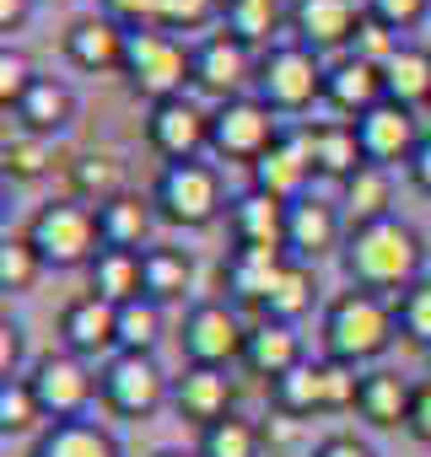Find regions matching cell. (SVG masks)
I'll use <instances>...</instances> for the list:
<instances>
[{
  "mask_svg": "<svg viewBox=\"0 0 431 457\" xmlns=\"http://www.w3.org/2000/svg\"><path fill=\"white\" fill-rule=\"evenodd\" d=\"M340 264H345V280L361 286V291H377V296H399L404 286H415L426 275V243L410 220L388 215V220H372V226H351L345 232V248H340Z\"/></svg>",
  "mask_w": 431,
  "mask_h": 457,
  "instance_id": "obj_1",
  "label": "cell"
},
{
  "mask_svg": "<svg viewBox=\"0 0 431 457\" xmlns=\"http://www.w3.org/2000/svg\"><path fill=\"white\" fill-rule=\"evenodd\" d=\"M399 323H393V302L377 296V291H340L329 307H324V355L329 361H345V366H372L377 355H388Z\"/></svg>",
  "mask_w": 431,
  "mask_h": 457,
  "instance_id": "obj_2",
  "label": "cell"
},
{
  "mask_svg": "<svg viewBox=\"0 0 431 457\" xmlns=\"http://www.w3.org/2000/svg\"><path fill=\"white\" fill-rule=\"evenodd\" d=\"M22 237L38 248L44 270H92V259L103 253L97 210H92V204H81V199H71V194H65V199L38 204Z\"/></svg>",
  "mask_w": 431,
  "mask_h": 457,
  "instance_id": "obj_3",
  "label": "cell"
},
{
  "mask_svg": "<svg viewBox=\"0 0 431 457\" xmlns=\"http://www.w3.org/2000/svg\"><path fill=\"white\" fill-rule=\"evenodd\" d=\"M119 76L146 103L183 97V92H194V49L167 28H140V33H130V54H124Z\"/></svg>",
  "mask_w": 431,
  "mask_h": 457,
  "instance_id": "obj_4",
  "label": "cell"
},
{
  "mask_svg": "<svg viewBox=\"0 0 431 457\" xmlns=\"http://www.w3.org/2000/svg\"><path fill=\"white\" fill-rule=\"evenodd\" d=\"M151 199H156V215L167 226H178V232H205V226L216 215H227V204H232L222 194V172H216L210 162H173V167H162Z\"/></svg>",
  "mask_w": 431,
  "mask_h": 457,
  "instance_id": "obj_5",
  "label": "cell"
},
{
  "mask_svg": "<svg viewBox=\"0 0 431 457\" xmlns=\"http://www.w3.org/2000/svg\"><path fill=\"white\" fill-rule=\"evenodd\" d=\"M324 54H313L308 44L297 38H281L275 49L259 54V76H254V92L275 108V113H308L313 103H324Z\"/></svg>",
  "mask_w": 431,
  "mask_h": 457,
  "instance_id": "obj_6",
  "label": "cell"
},
{
  "mask_svg": "<svg viewBox=\"0 0 431 457\" xmlns=\"http://www.w3.org/2000/svg\"><path fill=\"white\" fill-rule=\"evenodd\" d=\"M97 382H103V393H97L103 409L119 414V420H151L162 403H173V377L162 371L156 355L119 350V355H108L97 366Z\"/></svg>",
  "mask_w": 431,
  "mask_h": 457,
  "instance_id": "obj_7",
  "label": "cell"
},
{
  "mask_svg": "<svg viewBox=\"0 0 431 457\" xmlns=\"http://www.w3.org/2000/svg\"><path fill=\"white\" fill-rule=\"evenodd\" d=\"M281 113L259 97V92H243L232 103H216L210 108V151L222 162H243L254 167L275 140H281Z\"/></svg>",
  "mask_w": 431,
  "mask_h": 457,
  "instance_id": "obj_8",
  "label": "cell"
},
{
  "mask_svg": "<svg viewBox=\"0 0 431 457\" xmlns=\"http://www.w3.org/2000/svg\"><path fill=\"white\" fill-rule=\"evenodd\" d=\"M28 387H33V398H38V409H44L49 425H60V420H87L92 398L103 393L97 366L81 361V355H71V350L38 355L33 371H28Z\"/></svg>",
  "mask_w": 431,
  "mask_h": 457,
  "instance_id": "obj_9",
  "label": "cell"
},
{
  "mask_svg": "<svg viewBox=\"0 0 431 457\" xmlns=\"http://www.w3.org/2000/svg\"><path fill=\"white\" fill-rule=\"evenodd\" d=\"M178 345H183L189 366H227L232 371V361H243L249 323L227 302H194L178 323Z\"/></svg>",
  "mask_w": 431,
  "mask_h": 457,
  "instance_id": "obj_10",
  "label": "cell"
},
{
  "mask_svg": "<svg viewBox=\"0 0 431 457\" xmlns=\"http://www.w3.org/2000/svg\"><path fill=\"white\" fill-rule=\"evenodd\" d=\"M254 76H259V54L232 33H210L194 44V92L210 97V108L254 92Z\"/></svg>",
  "mask_w": 431,
  "mask_h": 457,
  "instance_id": "obj_11",
  "label": "cell"
},
{
  "mask_svg": "<svg viewBox=\"0 0 431 457\" xmlns=\"http://www.w3.org/2000/svg\"><path fill=\"white\" fill-rule=\"evenodd\" d=\"M146 145L173 167V162H199L210 151V108L199 97H167L146 108Z\"/></svg>",
  "mask_w": 431,
  "mask_h": 457,
  "instance_id": "obj_12",
  "label": "cell"
},
{
  "mask_svg": "<svg viewBox=\"0 0 431 457\" xmlns=\"http://www.w3.org/2000/svg\"><path fill=\"white\" fill-rule=\"evenodd\" d=\"M345 210L340 199H324V194H302L286 204V253L297 264H324L329 253L345 248Z\"/></svg>",
  "mask_w": 431,
  "mask_h": 457,
  "instance_id": "obj_13",
  "label": "cell"
},
{
  "mask_svg": "<svg viewBox=\"0 0 431 457\" xmlns=\"http://www.w3.org/2000/svg\"><path fill=\"white\" fill-rule=\"evenodd\" d=\"M367 6L361 0H292L286 6V28L297 44H308L313 54H351L356 28H361Z\"/></svg>",
  "mask_w": 431,
  "mask_h": 457,
  "instance_id": "obj_14",
  "label": "cell"
},
{
  "mask_svg": "<svg viewBox=\"0 0 431 457\" xmlns=\"http://www.w3.org/2000/svg\"><path fill=\"white\" fill-rule=\"evenodd\" d=\"M313 156H308V135L302 129H286L254 167H249V188H259V194H270V199H281V204H292V199H302V194H313Z\"/></svg>",
  "mask_w": 431,
  "mask_h": 457,
  "instance_id": "obj_15",
  "label": "cell"
},
{
  "mask_svg": "<svg viewBox=\"0 0 431 457\" xmlns=\"http://www.w3.org/2000/svg\"><path fill=\"white\" fill-rule=\"evenodd\" d=\"M60 350H71V355H81L92 366L119 355V307L92 296V291L65 302V312H60Z\"/></svg>",
  "mask_w": 431,
  "mask_h": 457,
  "instance_id": "obj_16",
  "label": "cell"
},
{
  "mask_svg": "<svg viewBox=\"0 0 431 457\" xmlns=\"http://www.w3.org/2000/svg\"><path fill=\"white\" fill-rule=\"evenodd\" d=\"M356 135H361V151L372 167H410V156L420 151V119L415 108H399V103H377L367 119H356Z\"/></svg>",
  "mask_w": 431,
  "mask_h": 457,
  "instance_id": "obj_17",
  "label": "cell"
},
{
  "mask_svg": "<svg viewBox=\"0 0 431 457\" xmlns=\"http://www.w3.org/2000/svg\"><path fill=\"white\" fill-rule=\"evenodd\" d=\"M232 403H238V382L227 366H183L173 377V409H178V420H189L199 430L238 414Z\"/></svg>",
  "mask_w": 431,
  "mask_h": 457,
  "instance_id": "obj_18",
  "label": "cell"
},
{
  "mask_svg": "<svg viewBox=\"0 0 431 457\" xmlns=\"http://www.w3.org/2000/svg\"><path fill=\"white\" fill-rule=\"evenodd\" d=\"M124 54H130V28H119L114 17L103 12H87L65 28V60L87 76H108V71H124Z\"/></svg>",
  "mask_w": 431,
  "mask_h": 457,
  "instance_id": "obj_19",
  "label": "cell"
},
{
  "mask_svg": "<svg viewBox=\"0 0 431 457\" xmlns=\"http://www.w3.org/2000/svg\"><path fill=\"white\" fill-rule=\"evenodd\" d=\"M324 103L340 113V119H367L377 103H388V76L383 65L372 60H356V54H340L329 60V76H324Z\"/></svg>",
  "mask_w": 431,
  "mask_h": 457,
  "instance_id": "obj_20",
  "label": "cell"
},
{
  "mask_svg": "<svg viewBox=\"0 0 431 457\" xmlns=\"http://www.w3.org/2000/svg\"><path fill=\"white\" fill-rule=\"evenodd\" d=\"M302 361H308V350H302V334L292 323H270V318L249 323V345H243V361H238L249 377H265V387H270L286 371H297Z\"/></svg>",
  "mask_w": 431,
  "mask_h": 457,
  "instance_id": "obj_21",
  "label": "cell"
},
{
  "mask_svg": "<svg viewBox=\"0 0 431 457\" xmlns=\"http://www.w3.org/2000/svg\"><path fill=\"white\" fill-rule=\"evenodd\" d=\"M156 199L140 194V188H124L119 199H108L97 210V232H103V248H124V253H146L151 248V232H156Z\"/></svg>",
  "mask_w": 431,
  "mask_h": 457,
  "instance_id": "obj_22",
  "label": "cell"
},
{
  "mask_svg": "<svg viewBox=\"0 0 431 457\" xmlns=\"http://www.w3.org/2000/svg\"><path fill=\"white\" fill-rule=\"evenodd\" d=\"M410 403H415V382L388 371V366H367L361 371V393H356V414L372 430H404L410 425Z\"/></svg>",
  "mask_w": 431,
  "mask_h": 457,
  "instance_id": "obj_23",
  "label": "cell"
},
{
  "mask_svg": "<svg viewBox=\"0 0 431 457\" xmlns=\"http://www.w3.org/2000/svg\"><path fill=\"white\" fill-rule=\"evenodd\" d=\"M227 232L232 248H286V204L259 188H243L227 204Z\"/></svg>",
  "mask_w": 431,
  "mask_h": 457,
  "instance_id": "obj_24",
  "label": "cell"
},
{
  "mask_svg": "<svg viewBox=\"0 0 431 457\" xmlns=\"http://www.w3.org/2000/svg\"><path fill=\"white\" fill-rule=\"evenodd\" d=\"M308 156H313V172L324 183H345L351 172L367 167V151H361V135L351 119H324V124H308Z\"/></svg>",
  "mask_w": 431,
  "mask_h": 457,
  "instance_id": "obj_25",
  "label": "cell"
},
{
  "mask_svg": "<svg viewBox=\"0 0 431 457\" xmlns=\"http://www.w3.org/2000/svg\"><path fill=\"white\" fill-rule=\"evenodd\" d=\"M286 264H292L286 248H232L227 264H222V286L232 291V302H243V307L259 312L265 296H270V286L281 280Z\"/></svg>",
  "mask_w": 431,
  "mask_h": 457,
  "instance_id": "obj_26",
  "label": "cell"
},
{
  "mask_svg": "<svg viewBox=\"0 0 431 457\" xmlns=\"http://www.w3.org/2000/svg\"><path fill=\"white\" fill-rule=\"evenodd\" d=\"M17 124H22V135H38V140L65 135V129L76 124V92H71L65 81H55V76H38L33 92H28L22 108H17Z\"/></svg>",
  "mask_w": 431,
  "mask_h": 457,
  "instance_id": "obj_27",
  "label": "cell"
},
{
  "mask_svg": "<svg viewBox=\"0 0 431 457\" xmlns=\"http://www.w3.org/2000/svg\"><path fill=\"white\" fill-rule=\"evenodd\" d=\"M28 457H124L119 436L97 420H60L49 430H38Z\"/></svg>",
  "mask_w": 431,
  "mask_h": 457,
  "instance_id": "obj_28",
  "label": "cell"
},
{
  "mask_svg": "<svg viewBox=\"0 0 431 457\" xmlns=\"http://www.w3.org/2000/svg\"><path fill=\"white\" fill-rule=\"evenodd\" d=\"M340 210H345V226H372V220H388L393 215V172L388 167H361L340 183Z\"/></svg>",
  "mask_w": 431,
  "mask_h": 457,
  "instance_id": "obj_29",
  "label": "cell"
},
{
  "mask_svg": "<svg viewBox=\"0 0 431 457\" xmlns=\"http://www.w3.org/2000/svg\"><path fill=\"white\" fill-rule=\"evenodd\" d=\"M281 22H286L281 0H227L222 6V33H232L238 44H249L259 54L281 44Z\"/></svg>",
  "mask_w": 431,
  "mask_h": 457,
  "instance_id": "obj_30",
  "label": "cell"
},
{
  "mask_svg": "<svg viewBox=\"0 0 431 457\" xmlns=\"http://www.w3.org/2000/svg\"><path fill=\"white\" fill-rule=\"evenodd\" d=\"M140 270H146V296L156 307L183 302L194 286V259H189V248H173V243H151L140 253Z\"/></svg>",
  "mask_w": 431,
  "mask_h": 457,
  "instance_id": "obj_31",
  "label": "cell"
},
{
  "mask_svg": "<svg viewBox=\"0 0 431 457\" xmlns=\"http://www.w3.org/2000/svg\"><path fill=\"white\" fill-rule=\"evenodd\" d=\"M130 183H124V162L114 156V151H81L76 162H71V199H81V204H92V210H103L108 199H119Z\"/></svg>",
  "mask_w": 431,
  "mask_h": 457,
  "instance_id": "obj_32",
  "label": "cell"
},
{
  "mask_svg": "<svg viewBox=\"0 0 431 457\" xmlns=\"http://www.w3.org/2000/svg\"><path fill=\"white\" fill-rule=\"evenodd\" d=\"M87 286H92V296H103V302H114V307H124V302L146 296V270H140V253L103 248V253L92 259V270H87Z\"/></svg>",
  "mask_w": 431,
  "mask_h": 457,
  "instance_id": "obj_33",
  "label": "cell"
},
{
  "mask_svg": "<svg viewBox=\"0 0 431 457\" xmlns=\"http://www.w3.org/2000/svg\"><path fill=\"white\" fill-rule=\"evenodd\" d=\"M318 307V280H313V264H286L281 270V280L270 286V296H265V307H259V318H270V323H302L308 312Z\"/></svg>",
  "mask_w": 431,
  "mask_h": 457,
  "instance_id": "obj_34",
  "label": "cell"
},
{
  "mask_svg": "<svg viewBox=\"0 0 431 457\" xmlns=\"http://www.w3.org/2000/svg\"><path fill=\"white\" fill-rule=\"evenodd\" d=\"M270 403H275V414H292V420L324 414V409H329V387H324V361H302L297 371H286L281 382H270Z\"/></svg>",
  "mask_w": 431,
  "mask_h": 457,
  "instance_id": "obj_35",
  "label": "cell"
},
{
  "mask_svg": "<svg viewBox=\"0 0 431 457\" xmlns=\"http://www.w3.org/2000/svg\"><path fill=\"white\" fill-rule=\"evenodd\" d=\"M388 103L399 108H431V49L426 44H404L388 65Z\"/></svg>",
  "mask_w": 431,
  "mask_h": 457,
  "instance_id": "obj_36",
  "label": "cell"
},
{
  "mask_svg": "<svg viewBox=\"0 0 431 457\" xmlns=\"http://www.w3.org/2000/svg\"><path fill=\"white\" fill-rule=\"evenodd\" d=\"M199 457H259L265 452V430L243 414H227V420H216L199 430Z\"/></svg>",
  "mask_w": 431,
  "mask_h": 457,
  "instance_id": "obj_37",
  "label": "cell"
},
{
  "mask_svg": "<svg viewBox=\"0 0 431 457\" xmlns=\"http://www.w3.org/2000/svg\"><path fill=\"white\" fill-rule=\"evenodd\" d=\"M162 307L151 302V296H135V302H124L119 307V350H130V355H156V339H162Z\"/></svg>",
  "mask_w": 431,
  "mask_h": 457,
  "instance_id": "obj_38",
  "label": "cell"
},
{
  "mask_svg": "<svg viewBox=\"0 0 431 457\" xmlns=\"http://www.w3.org/2000/svg\"><path fill=\"white\" fill-rule=\"evenodd\" d=\"M393 323H399V334L410 345L431 350V275H420L415 286H404L393 296Z\"/></svg>",
  "mask_w": 431,
  "mask_h": 457,
  "instance_id": "obj_39",
  "label": "cell"
},
{
  "mask_svg": "<svg viewBox=\"0 0 431 457\" xmlns=\"http://www.w3.org/2000/svg\"><path fill=\"white\" fill-rule=\"evenodd\" d=\"M38 280H44V259H38V248L28 237H6V243H0V291L22 296Z\"/></svg>",
  "mask_w": 431,
  "mask_h": 457,
  "instance_id": "obj_40",
  "label": "cell"
},
{
  "mask_svg": "<svg viewBox=\"0 0 431 457\" xmlns=\"http://www.w3.org/2000/svg\"><path fill=\"white\" fill-rule=\"evenodd\" d=\"M38 420H44V409H38L28 377L0 382V430H6V436H28V430H38Z\"/></svg>",
  "mask_w": 431,
  "mask_h": 457,
  "instance_id": "obj_41",
  "label": "cell"
},
{
  "mask_svg": "<svg viewBox=\"0 0 431 457\" xmlns=\"http://www.w3.org/2000/svg\"><path fill=\"white\" fill-rule=\"evenodd\" d=\"M0 167H6L12 183L44 178V172H49V140H38V135H12L6 151H0Z\"/></svg>",
  "mask_w": 431,
  "mask_h": 457,
  "instance_id": "obj_42",
  "label": "cell"
},
{
  "mask_svg": "<svg viewBox=\"0 0 431 457\" xmlns=\"http://www.w3.org/2000/svg\"><path fill=\"white\" fill-rule=\"evenodd\" d=\"M33 81H38V71H33V60L22 54V49H0V108L6 113H17L22 108V97L33 92Z\"/></svg>",
  "mask_w": 431,
  "mask_h": 457,
  "instance_id": "obj_43",
  "label": "cell"
},
{
  "mask_svg": "<svg viewBox=\"0 0 431 457\" xmlns=\"http://www.w3.org/2000/svg\"><path fill=\"white\" fill-rule=\"evenodd\" d=\"M227 0H162V28L167 33H199L210 22H222Z\"/></svg>",
  "mask_w": 431,
  "mask_h": 457,
  "instance_id": "obj_44",
  "label": "cell"
},
{
  "mask_svg": "<svg viewBox=\"0 0 431 457\" xmlns=\"http://www.w3.org/2000/svg\"><path fill=\"white\" fill-rule=\"evenodd\" d=\"M404 49V38L393 33V28H383L377 17H361V28H356V44H351V54L356 60H372V65H388L393 54Z\"/></svg>",
  "mask_w": 431,
  "mask_h": 457,
  "instance_id": "obj_45",
  "label": "cell"
},
{
  "mask_svg": "<svg viewBox=\"0 0 431 457\" xmlns=\"http://www.w3.org/2000/svg\"><path fill=\"white\" fill-rule=\"evenodd\" d=\"M367 17H377L383 28H393L404 38L410 28H420L431 17V0H367Z\"/></svg>",
  "mask_w": 431,
  "mask_h": 457,
  "instance_id": "obj_46",
  "label": "cell"
},
{
  "mask_svg": "<svg viewBox=\"0 0 431 457\" xmlns=\"http://www.w3.org/2000/svg\"><path fill=\"white\" fill-rule=\"evenodd\" d=\"M97 12L114 17L119 28L140 33V28H162V0H97Z\"/></svg>",
  "mask_w": 431,
  "mask_h": 457,
  "instance_id": "obj_47",
  "label": "cell"
},
{
  "mask_svg": "<svg viewBox=\"0 0 431 457\" xmlns=\"http://www.w3.org/2000/svg\"><path fill=\"white\" fill-rule=\"evenodd\" d=\"M308 457H377V446L361 441V436H351V430H334V436H324Z\"/></svg>",
  "mask_w": 431,
  "mask_h": 457,
  "instance_id": "obj_48",
  "label": "cell"
},
{
  "mask_svg": "<svg viewBox=\"0 0 431 457\" xmlns=\"http://www.w3.org/2000/svg\"><path fill=\"white\" fill-rule=\"evenodd\" d=\"M17 366H22V328L17 323H0V382L22 377Z\"/></svg>",
  "mask_w": 431,
  "mask_h": 457,
  "instance_id": "obj_49",
  "label": "cell"
},
{
  "mask_svg": "<svg viewBox=\"0 0 431 457\" xmlns=\"http://www.w3.org/2000/svg\"><path fill=\"white\" fill-rule=\"evenodd\" d=\"M420 446H431V382L415 387V403H410V425H404Z\"/></svg>",
  "mask_w": 431,
  "mask_h": 457,
  "instance_id": "obj_50",
  "label": "cell"
},
{
  "mask_svg": "<svg viewBox=\"0 0 431 457\" xmlns=\"http://www.w3.org/2000/svg\"><path fill=\"white\" fill-rule=\"evenodd\" d=\"M33 6H38V0H0V33H22L28 22H33Z\"/></svg>",
  "mask_w": 431,
  "mask_h": 457,
  "instance_id": "obj_51",
  "label": "cell"
},
{
  "mask_svg": "<svg viewBox=\"0 0 431 457\" xmlns=\"http://www.w3.org/2000/svg\"><path fill=\"white\" fill-rule=\"evenodd\" d=\"M404 178H410V183H415V188H420V194L431 199V135H426V140H420V151L410 156V167H404Z\"/></svg>",
  "mask_w": 431,
  "mask_h": 457,
  "instance_id": "obj_52",
  "label": "cell"
},
{
  "mask_svg": "<svg viewBox=\"0 0 431 457\" xmlns=\"http://www.w3.org/2000/svg\"><path fill=\"white\" fill-rule=\"evenodd\" d=\"M297 425H302V420H292V414H275L270 425H259V430H265V446H292V441H297Z\"/></svg>",
  "mask_w": 431,
  "mask_h": 457,
  "instance_id": "obj_53",
  "label": "cell"
},
{
  "mask_svg": "<svg viewBox=\"0 0 431 457\" xmlns=\"http://www.w3.org/2000/svg\"><path fill=\"white\" fill-rule=\"evenodd\" d=\"M151 457H199V452H178V446H162V452H151Z\"/></svg>",
  "mask_w": 431,
  "mask_h": 457,
  "instance_id": "obj_54",
  "label": "cell"
},
{
  "mask_svg": "<svg viewBox=\"0 0 431 457\" xmlns=\"http://www.w3.org/2000/svg\"><path fill=\"white\" fill-rule=\"evenodd\" d=\"M426 366H431V350H426Z\"/></svg>",
  "mask_w": 431,
  "mask_h": 457,
  "instance_id": "obj_55",
  "label": "cell"
},
{
  "mask_svg": "<svg viewBox=\"0 0 431 457\" xmlns=\"http://www.w3.org/2000/svg\"><path fill=\"white\" fill-rule=\"evenodd\" d=\"M361 6H367V0H361Z\"/></svg>",
  "mask_w": 431,
  "mask_h": 457,
  "instance_id": "obj_56",
  "label": "cell"
}]
</instances>
